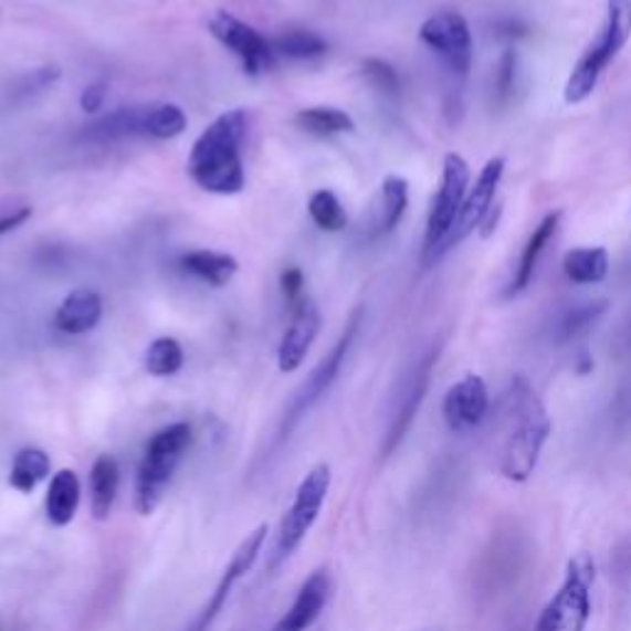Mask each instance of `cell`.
Wrapping results in <instances>:
<instances>
[{
  "label": "cell",
  "mask_w": 631,
  "mask_h": 631,
  "mask_svg": "<svg viewBox=\"0 0 631 631\" xmlns=\"http://www.w3.org/2000/svg\"><path fill=\"white\" fill-rule=\"evenodd\" d=\"M80 498H82L80 476L74 474L72 469H60V472L50 481L48 498H45L48 520L52 523V526H57V528L70 526L74 516H77Z\"/></svg>",
  "instance_id": "19"
},
{
  "label": "cell",
  "mask_w": 631,
  "mask_h": 631,
  "mask_svg": "<svg viewBox=\"0 0 631 631\" xmlns=\"http://www.w3.org/2000/svg\"><path fill=\"white\" fill-rule=\"evenodd\" d=\"M609 308L604 298H595V302L575 304L570 312H565L558 324V344H570V340L585 336L597 320H600Z\"/></svg>",
  "instance_id": "28"
},
{
  "label": "cell",
  "mask_w": 631,
  "mask_h": 631,
  "mask_svg": "<svg viewBox=\"0 0 631 631\" xmlns=\"http://www.w3.org/2000/svg\"><path fill=\"white\" fill-rule=\"evenodd\" d=\"M186 128H188V116L178 104L146 106V122H144L146 136H154L158 141H168V138H178Z\"/></svg>",
  "instance_id": "30"
},
{
  "label": "cell",
  "mask_w": 631,
  "mask_h": 631,
  "mask_svg": "<svg viewBox=\"0 0 631 631\" xmlns=\"http://www.w3.org/2000/svg\"><path fill=\"white\" fill-rule=\"evenodd\" d=\"M102 314H104L102 296L96 294L94 288L82 286L74 288L70 296H64V302L60 304L55 314V326L67 336H82L99 326Z\"/></svg>",
  "instance_id": "18"
},
{
  "label": "cell",
  "mask_w": 631,
  "mask_h": 631,
  "mask_svg": "<svg viewBox=\"0 0 631 631\" xmlns=\"http://www.w3.org/2000/svg\"><path fill=\"white\" fill-rule=\"evenodd\" d=\"M248 136V114L230 109L220 114L192 144L188 173L196 186L215 196H238L244 188L242 144Z\"/></svg>",
  "instance_id": "2"
},
{
  "label": "cell",
  "mask_w": 631,
  "mask_h": 631,
  "mask_svg": "<svg viewBox=\"0 0 631 631\" xmlns=\"http://www.w3.org/2000/svg\"><path fill=\"white\" fill-rule=\"evenodd\" d=\"M296 124L314 136H336L356 132V122L350 119V114L334 109V106H312V109L298 112Z\"/></svg>",
  "instance_id": "26"
},
{
  "label": "cell",
  "mask_w": 631,
  "mask_h": 631,
  "mask_svg": "<svg viewBox=\"0 0 631 631\" xmlns=\"http://www.w3.org/2000/svg\"><path fill=\"white\" fill-rule=\"evenodd\" d=\"M276 55L288 60H316L326 55L328 42L314 30H286L272 42Z\"/></svg>",
  "instance_id": "27"
},
{
  "label": "cell",
  "mask_w": 631,
  "mask_h": 631,
  "mask_svg": "<svg viewBox=\"0 0 631 631\" xmlns=\"http://www.w3.org/2000/svg\"><path fill=\"white\" fill-rule=\"evenodd\" d=\"M362 77H366L372 87L380 90L382 94L398 96L400 94V74L398 70L378 57L362 60Z\"/></svg>",
  "instance_id": "32"
},
{
  "label": "cell",
  "mask_w": 631,
  "mask_h": 631,
  "mask_svg": "<svg viewBox=\"0 0 631 631\" xmlns=\"http://www.w3.org/2000/svg\"><path fill=\"white\" fill-rule=\"evenodd\" d=\"M595 580V558L590 553H577L568 562L560 590L543 607L536 631H585L592 617Z\"/></svg>",
  "instance_id": "6"
},
{
  "label": "cell",
  "mask_w": 631,
  "mask_h": 631,
  "mask_svg": "<svg viewBox=\"0 0 631 631\" xmlns=\"http://www.w3.org/2000/svg\"><path fill=\"white\" fill-rule=\"evenodd\" d=\"M280 286H282V294L286 298V304L296 306L298 302H304V298H302V294H304V272L298 270V266H288V270L282 272Z\"/></svg>",
  "instance_id": "34"
},
{
  "label": "cell",
  "mask_w": 631,
  "mask_h": 631,
  "mask_svg": "<svg viewBox=\"0 0 631 631\" xmlns=\"http://www.w3.org/2000/svg\"><path fill=\"white\" fill-rule=\"evenodd\" d=\"M320 330V314L314 302H298L294 306L292 324L284 330L280 353H276V362H280L282 372H294L302 368L308 348L314 346V340Z\"/></svg>",
  "instance_id": "15"
},
{
  "label": "cell",
  "mask_w": 631,
  "mask_h": 631,
  "mask_svg": "<svg viewBox=\"0 0 631 631\" xmlns=\"http://www.w3.org/2000/svg\"><path fill=\"white\" fill-rule=\"evenodd\" d=\"M144 122H146V106H122L112 114H106L104 119L96 122L90 134L99 141H114V138H126L144 134Z\"/></svg>",
  "instance_id": "25"
},
{
  "label": "cell",
  "mask_w": 631,
  "mask_h": 631,
  "mask_svg": "<svg viewBox=\"0 0 631 631\" xmlns=\"http://www.w3.org/2000/svg\"><path fill=\"white\" fill-rule=\"evenodd\" d=\"M210 32L220 45H224L228 50H232L234 55L240 57L242 67L252 77L262 74L264 70H270L274 64V48L272 42L266 40L264 35H260L252 25L242 23L240 18L230 15L228 10H218L210 18Z\"/></svg>",
  "instance_id": "10"
},
{
  "label": "cell",
  "mask_w": 631,
  "mask_h": 631,
  "mask_svg": "<svg viewBox=\"0 0 631 631\" xmlns=\"http://www.w3.org/2000/svg\"><path fill=\"white\" fill-rule=\"evenodd\" d=\"M50 476V456L48 452H42L38 446H25L20 449L13 459V466H10V486L20 494H30L40 481H45Z\"/></svg>",
  "instance_id": "24"
},
{
  "label": "cell",
  "mask_w": 631,
  "mask_h": 631,
  "mask_svg": "<svg viewBox=\"0 0 631 631\" xmlns=\"http://www.w3.org/2000/svg\"><path fill=\"white\" fill-rule=\"evenodd\" d=\"M360 318H362V312L358 308V312L353 314V318L348 320L344 336L338 338V344L334 346V350H330L328 356L318 362V368L312 372V376H308V380L304 382V388L298 390L296 400L292 404V410H288L286 420L282 424V434L280 437H288V432L294 430L296 422L302 420V417L314 408V402H318L320 398H324L326 390L330 388V385H334V380L338 378V372H340V366H344V360H346L348 350L353 346V338H356V334H358Z\"/></svg>",
  "instance_id": "9"
},
{
  "label": "cell",
  "mask_w": 631,
  "mask_h": 631,
  "mask_svg": "<svg viewBox=\"0 0 631 631\" xmlns=\"http://www.w3.org/2000/svg\"><path fill=\"white\" fill-rule=\"evenodd\" d=\"M491 408L488 388L481 376L469 372L446 390L442 402L444 422L452 432H472L486 420Z\"/></svg>",
  "instance_id": "13"
},
{
  "label": "cell",
  "mask_w": 631,
  "mask_h": 631,
  "mask_svg": "<svg viewBox=\"0 0 631 631\" xmlns=\"http://www.w3.org/2000/svg\"><path fill=\"white\" fill-rule=\"evenodd\" d=\"M469 173L466 160L459 154H446L442 166V180L437 188V196L432 200L430 218H427L424 230V244H422V266L430 270L446 254V242L452 238V230L462 212L464 198L469 192Z\"/></svg>",
  "instance_id": "5"
},
{
  "label": "cell",
  "mask_w": 631,
  "mask_h": 631,
  "mask_svg": "<svg viewBox=\"0 0 631 631\" xmlns=\"http://www.w3.org/2000/svg\"><path fill=\"white\" fill-rule=\"evenodd\" d=\"M60 80V70L57 67H40V70H32L25 82H23V90L25 92H42L52 87Z\"/></svg>",
  "instance_id": "36"
},
{
  "label": "cell",
  "mask_w": 631,
  "mask_h": 631,
  "mask_svg": "<svg viewBox=\"0 0 631 631\" xmlns=\"http://www.w3.org/2000/svg\"><path fill=\"white\" fill-rule=\"evenodd\" d=\"M420 40L440 57L444 70L454 80L464 82L469 77V70H472L474 62V40L462 13L442 10V13L427 18L420 28Z\"/></svg>",
  "instance_id": "8"
},
{
  "label": "cell",
  "mask_w": 631,
  "mask_h": 631,
  "mask_svg": "<svg viewBox=\"0 0 631 631\" xmlns=\"http://www.w3.org/2000/svg\"><path fill=\"white\" fill-rule=\"evenodd\" d=\"M562 266L572 284H600L609 272V254L604 248L570 250Z\"/></svg>",
  "instance_id": "23"
},
{
  "label": "cell",
  "mask_w": 631,
  "mask_h": 631,
  "mask_svg": "<svg viewBox=\"0 0 631 631\" xmlns=\"http://www.w3.org/2000/svg\"><path fill=\"white\" fill-rule=\"evenodd\" d=\"M516 70H518V55L516 50H506L501 55L496 72H494V99L496 104H506L513 96V87H516Z\"/></svg>",
  "instance_id": "33"
},
{
  "label": "cell",
  "mask_w": 631,
  "mask_h": 631,
  "mask_svg": "<svg viewBox=\"0 0 631 631\" xmlns=\"http://www.w3.org/2000/svg\"><path fill=\"white\" fill-rule=\"evenodd\" d=\"M504 170H506V160L501 156L488 158L486 166L481 168L474 188H469V192H466L462 212H459V220L452 230V238H449V242H446V252L456 248L459 242H464L469 234L484 224L491 208H494V198H496V190L501 186V178H504Z\"/></svg>",
  "instance_id": "12"
},
{
  "label": "cell",
  "mask_w": 631,
  "mask_h": 631,
  "mask_svg": "<svg viewBox=\"0 0 631 631\" xmlns=\"http://www.w3.org/2000/svg\"><path fill=\"white\" fill-rule=\"evenodd\" d=\"M631 38V0H607V20L600 35L585 50V55L577 60L565 82V102L582 104L600 82L602 72L612 64Z\"/></svg>",
  "instance_id": "4"
},
{
  "label": "cell",
  "mask_w": 631,
  "mask_h": 631,
  "mask_svg": "<svg viewBox=\"0 0 631 631\" xmlns=\"http://www.w3.org/2000/svg\"><path fill=\"white\" fill-rule=\"evenodd\" d=\"M501 454L498 469L508 481H528L536 472L545 442L553 434V422L533 385L516 376L501 412Z\"/></svg>",
  "instance_id": "1"
},
{
  "label": "cell",
  "mask_w": 631,
  "mask_h": 631,
  "mask_svg": "<svg viewBox=\"0 0 631 631\" xmlns=\"http://www.w3.org/2000/svg\"><path fill=\"white\" fill-rule=\"evenodd\" d=\"M410 202V186L400 176H388L380 186L376 210V234H388L398 228Z\"/></svg>",
  "instance_id": "22"
},
{
  "label": "cell",
  "mask_w": 631,
  "mask_h": 631,
  "mask_svg": "<svg viewBox=\"0 0 631 631\" xmlns=\"http://www.w3.org/2000/svg\"><path fill=\"white\" fill-rule=\"evenodd\" d=\"M180 266H183L188 274L196 276V280L206 282L215 288L228 286L232 282V276L240 270V264L232 254L210 252V250L186 252L183 256H180Z\"/></svg>",
  "instance_id": "21"
},
{
  "label": "cell",
  "mask_w": 631,
  "mask_h": 631,
  "mask_svg": "<svg viewBox=\"0 0 631 631\" xmlns=\"http://www.w3.org/2000/svg\"><path fill=\"white\" fill-rule=\"evenodd\" d=\"M560 218H562V212H548L540 222H538V228L530 232V238L526 242V248H523L520 256H518V264H516V270H513V276H511V282L506 286V298H513V296H518L526 292V288L530 286L533 282V276H536V270H538V262H540V256L545 252V248H548L550 240L555 238V232H558V224H560Z\"/></svg>",
  "instance_id": "17"
},
{
  "label": "cell",
  "mask_w": 631,
  "mask_h": 631,
  "mask_svg": "<svg viewBox=\"0 0 631 631\" xmlns=\"http://www.w3.org/2000/svg\"><path fill=\"white\" fill-rule=\"evenodd\" d=\"M32 208L30 206H10L6 210H0V234H6L10 230H15L23 224L25 220H30Z\"/></svg>",
  "instance_id": "37"
},
{
  "label": "cell",
  "mask_w": 631,
  "mask_h": 631,
  "mask_svg": "<svg viewBox=\"0 0 631 631\" xmlns=\"http://www.w3.org/2000/svg\"><path fill=\"white\" fill-rule=\"evenodd\" d=\"M183 362H186L183 346L170 336L156 338L144 356V368L148 370V376L154 378L176 376V372L183 368Z\"/></svg>",
  "instance_id": "29"
},
{
  "label": "cell",
  "mask_w": 631,
  "mask_h": 631,
  "mask_svg": "<svg viewBox=\"0 0 631 631\" xmlns=\"http://www.w3.org/2000/svg\"><path fill=\"white\" fill-rule=\"evenodd\" d=\"M192 442V430L188 422L168 424L158 430L151 442L146 444V452L136 474V491L134 506L141 516H151L166 496V488L173 478L180 459L186 456Z\"/></svg>",
  "instance_id": "3"
},
{
  "label": "cell",
  "mask_w": 631,
  "mask_h": 631,
  "mask_svg": "<svg viewBox=\"0 0 631 631\" xmlns=\"http://www.w3.org/2000/svg\"><path fill=\"white\" fill-rule=\"evenodd\" d=\"M106 94H109V84L106 82H94L90 87H84L80 96V106L84 114H96L106 102Z\"/></svg>",
  "instance_id": "35"
},
{
  "label": "cell",
  "mask_w": 631,
  "mask_h": 631,
  "mask_svg": "<svg viewBox=\"0 0 631 631\" xmlns=\"http://www.w3.org/2000/svg\"><path fill=\"white\" fill-rule=\"evenodd\" d=\"M266 533H270V526H266V523H262V526H256L252 533H248V538H244L238 545V550L232 553L228 568H224L220 582L215 587V592L210 595V600L206 602V607L200 609L198 617L192 619V624L186 631H210V627L215 624V619L220 617L222 607L228 604V600H230L232 587L238 585L242 577L254 568L256 558H260L262 545L266 540Z\"/></svg>",
  "instance_id": "11"
},
{
  "label": "cell",
  "mask_w": 631,
  "mask_h": 631,
  "mask_svg": "<svg viewBox=\"0 0 631 631\" xmlns=\"http://www.w3.org/2000/svg\"><path fill=\"white\" fill-rule=\"evenodd\" d=\"M330 597V577L326 570H316L302 585L292 609L274 624L272 631H306L312 627Z\"/></svg>",
  "instance_id": "16"
},
{
  "label": "cell",
  "mask_w": 631,
  "mask_h": 631,
  "mask_svg": "<svg viewBox=\"0 0 631 631\" xmlns=\"http://www.w3.org/2000/svg\"><path fill=\"white\" fill-rule=\"evenodd\" d=\"M308 215L314 224L324 232H340L348 224V215L336 192L330 190H316L312 200H308Z\"/></svg>",
  "instance_id": "31"
},
{
  "label": "cell",
  "mask_w": 631,
  "mask_h": 631,
  "mask_svg": "<svg viewBox=\"0 0 631 631\" xmlns=\"http://www.w3.org/2000/svg\"><path fill=\"white\" fill-rule=\"evenodd\" d=\"M119 464L109 454L96 459L90 474V508L96 520H106L112 516L116 494H119Z\"/></svg>",
  "instance_id": "20"
},
{
  "label": "cell",
  "mask_w": 631,
  "mask_h": 631,
  "mask_svg": "<svg viewBox=\"0 0 631 631\" xmlns=\"http://www.w3.org/2000/svg\"><path fill=\"white\" fill-rule=\"evenodd\" d=\"M437 353L440 350H430L427 356L417 362L414 370L410 372V378L404 380L402 392L398 398V404H395L392 420L388 427V434H385V444H382V454H392L398 444L402 442V437L408 434L410 424L414 422L417 412H420V404L424 400L427 390H430V380H432V368L437 362Z\"/></svg>",
  "instance_id": "14"
},
{
  "label": "cell",
  "mask_w": 631,
  "mask_h": 631,
  "mask_svg": "<svg viewBox=\"0 0 631 631\" xmlns=\"http://www.w3.org/2000/svg\"><path fill=\"white\" fill-rule=\"evenodd\" d=\"M328 488H330L328 464H316L312 472L302 478V484H298L296 488L294 504L286 511V516L280 523V533H276L274 555H272V568L284 562L288 555L302 545V540L308 536V530L314 528V523L318 520V513L326 504Z\"/></svg>",
  "instance_id": "7"
}]
</instances>
